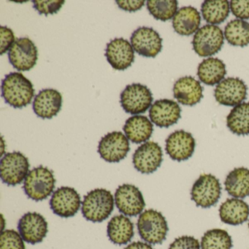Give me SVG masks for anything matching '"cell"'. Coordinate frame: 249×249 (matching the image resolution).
<instances>
[{
    "label": "cell",
    "instance_id": "ab89813d",
    "mask_svg": "<svg viewBox=\"0 0 249 249\" xmlns=\"http://www.w3.org/2000/svg\"></svg>",
    "mask_w": 249,
    "mask_h": 249
},
{
    "label": "cell",
    "instance_id": "52a82bcc",
    "mask_svg": "<svg viewBox=\"0 0 249 249\" xmlns=\"http://www.w3.org/2000/svg\"><path fill=\"white\" fill-rule=\"evenodd\" d=\"M120 98L122 108L126 113L132 115L145 113L153 103L151 90L141 84L126 86L121 94Z\"/></svg>",
    "mask_w": 249,
    "mask_h": 249
},
{
    "label": "cell",
    "instance_id": "d590c367",
    "mask_svg": "<svg viewBox=\"0 0 249 249\" xmlns=\"http://www.w3.org/2000/svg\"><path fill=\"white\" fill-rule=\"evenodd\" d=\"M230 9L234 17L240 19L249 18V0H232L230 2Z\"/></svg>",
    "mask_w": 249,
    "mask_h": 249
},
{
    "label": "cell",
    "instance_id": "8fae6325",
    "mask_svg": "<svg viewBox=\"0 0 249 249\" xmlns=\"http://www.w3.org/2000/svg\"><path fill=\"white\" fill-rule=\"evenodd\" d=\"M8 59L15 69L29 71L37 64L38 50L28 37L18 38L8 52Z\"/></svg>",
    "mask_w": 249,
    "mask_h": 249
},
{
    "label": "cell",
    "instance_id": "5bb4252c",
    "mask_svg": "<svg viewBox=\"0 0 249 249\" xmlns=\"http://www.w3.org/2000/svg\"><path fill=\"white\" fill-rule=\"evenodd\" d=\"M130 42L134 51L144 57H156L162 49V39L151 27L137 29L131 36Z\"/></svg>",
    "mask_w": 249,
    "mask_h": 249
},
{
    "label": "cell",
    "instance_id": "4316f807",
    "mask_svg": "<svg viewBox=\"0 0 249 249\" xmlns=\"http://www.w3.org/2000/svg\"><path fill=\"white\" fill-rule=\"evenodd\" d=\"M227 74L225 64L218 58L204 59L197 68V76L200 81L208 86L218 84Z\"/></svg>",
    "mask_w": 249,
    "mask_h": 249
},
{
    "label": "cell",
    "instance_id": "d6986e66",
    "mask_svg": "<svg viewBox=\"0 0 249 249\" xmlns=\"http://www.w3.org/2000/svg\"><path fill=\"white\" fill-rule=\"evenodd\" d=\"M181 109L176 102L168 99L157 100L149 110L151 122L160 128L170 127L180 119Z\"/></svg>",
    "mask_w": 249,
    "mask_h": 249
},
{
    "label": "cell",
    "instance_id": "f1b7e54d",
    "mask_svg": "<svg viewBox=\"0 0 249 249\" xmlns=\"http://www.w3.org/2000/svg\"><path fill=\"white\" fill-rule=\"evenodd\" d=\"M202 17L210 24H219L229 17L230 5L227 0H206L202 3Z\"/></svg>",
    "mask_w": 249,
    "mask_h": 249
},
{
    "label": "cell",
    "instance_id": "8d00e7d4",
    "mask_svg": "<svg viewBox=\"0 0 249 249\" xmlns=\"http://www.w3.org/2000/svg\"><path fill=\"white\" fill-rule=\"evenodd\" d=\"M0 36H1V47H0V54L3 55L7 52H9L16 38L14 32L7 27H0Z\"/></svg>",
    "mask_w": 249,
    "mask_h": 249
},
{
    "label": "cell",
    "instance_id": "836d02e7",
    "mask_svg": "<svg viewBox=\"0 0 249 249\" xmlns=\"http://www.w3.org/2000/svg\"><path fill=\"white\" fill-rule=\"evenodd\" d=\"M34 8L40 14L48 16L56 14L60 11L65 0H33Z\"/></svg>",
    "mask_w": 249,
    "mask_h": 249
},
{
    "label": "cell",
    "instance_id": "4dcf8cb0",
    "mask_svg": "<svg viewBox=\"0 0 249 249\" xmlns=\"http://www.w3.org/2000/svg\"><path fill=\"white\" fill-rule=\"evenodd\" d=\"M201 249H231L232 240L226 230L212 229L202 236Z\"/></svg>",
    "mask_w": 249,
    "mask_h": 249
},
{
    "label": "cell",
    "instance_id": "5b68a950",
    "mask_svg": "<svg viewBox=\"0 0 249 249\" xmlns=\"http://www.w3.org/2000/svg\"><path fill=\"white\" fill-rule=\"evenodd\" d=\"M28 158L18 151L8 153L0 161V176L8 186H17L25 180L30 173Z\"/></svg>",
    "mask_w": 249,
    "mask_h": 249
},
{
    "label": "cell",
    "instance_id": "e0dca14e",
    "mask_svg": "<svg viewBox=\"0 0 249 249\" xmlns=\"http://www.w3.org/2000/svg\"><path fill=\"white\" fill-rule=\"evenodd\" d=\"M165 151L175 161L189 160L195 152L196 142L192 134L184 130H177L166 139Z\"/></svg>",
    "mask_w": 249,
    "mask_h": 249
},
{
    "label": "cell",
    "instance_id": "2e32d148",
    "mask_svg": "<svg viewBox=\"0 0 249 249\" xmlns=\"http://www.w3.org/2000/svg\"><path fill=\"white\" fill-rule=\"evenodd\" d=\"M247 91V86L240 78H227L216 86L214 96L219 104L235 107L246 100Z\"/></svg>",
    "mask_w": 249,
    "mask_h": 249
},
{
    "label": "cell",
    "instance_id": "484cf974",
    "mask_svg": "<svg viewBox=\"0 0 249 249\" xmlns=\"http://www.w3.org/2000/svg\"><path fill=\"white\" fill-rule=\"evenodd\" d=\"M225 190L234 198L246 197L249 196V169L237 167L231 170L224 181Z\"/></svg>",
    "mask_w": 249,
    "mask_h": 249
},
{
    "label": "cell",
    "instance_id": "1f68e13d",
    "mask_svg": "<svg viewBox=\"0 0 249 249\" xmlns=\"http://www.w3.org/2000/svg\"><path fill=\"white\" fill-rule=\"evenodd\" d=\"M147 8L154 18L167 21L174 18L178 12V2L176 0H148Z\"/></svg>",
    "mask_w": 249,
    "mask_h": 249
},
{
    "label": "cell",
    "instance_id": "ba28073f",
    "mask_svg": "<svg viewBox=\"0 0 249 249\" xmlns=\"http://www.w3.org/2000/svg\"><path fill=\"white\" fill-rule=\"evenodd\" d=\"M224 35L218 26L207 24L199 29L192 40L193 49L202 57L218 53L224 45Z\"/></svg>",
    "mask_w": 249,
    "mask_h": 249
},
{
    "label": "cell",
    "instance_id": "7402d4cb",
    "mask_svg": "<svg viewBox=\"0 0 249 249\" xmlns=\"http://www.w3.org/2000/svg\"><path fill=\"white\" fill-rule=\"evenodd\" d=\"M221 221L229 225L237 226L246 222L249 217V205L238 198H230L219 208Z\"/></svg>",
    "mask_w": 249,
    "mask_h": 249
},
{
    "label": "cell",
    "instance_id": "603a6c76",
    "mask_svg": "<svg viewBox=\"0 0 249 249\" xmlns=\"http://www.w3.org/2000/svg\"><path fill=\"white\" fill-rule=\"evenodd\" d=\"M123 130L129 141L140 144L151 138L154 132V125L146 116L137 115L126 121Z\"/></svg>",
    "mask_w": 249,
    "mask_h": 249
},
{
    "label": "cell",
    "instance_id": "44dd1931",
    "mask_svg": "<svg viewBox=\"0 0 249 249\" xmlns=\"http://www.w3.org/2000/svg\"><path fill=\"white\" fill-rule=\"evenodd\" d=\"M203 89L199 81L192 76L180 78L173 87L174 97L180 104L193 106L200 102L203 97Z\"/></svg>",
    "mask_w": 249,
    "mask_h": 249
},
{
    "label": "cell",
    "instance_id": "9c48e42d",
    "mask_svg": "<svg viewBox=\"0 0 249 249\" xmlns=\"http://www.w3.org/2000/svg\"><path fill=\"white\" fill-rule=\"evenodd\" d=\"M115 204L123 215L133 217L141 215L145 206L142 192L135 185L124 183L115 192Z\"/></svg>",
    "mask_w": 249,
    "mask_h": 249
},
{
    "label": "cell",
    "instance_id": "f546056e",
    "mask_svg": "<svg viewBox=\"0 0 249 249\" xmlns=\"http://www.w3.org/2000/svg\"><path fill=\"white\" fill-rule=\"evenodd\" d=\"M224 36L229 43L233 46L249 45V23L241 19L230 21L224 30Z\"/></svg>",
    "mask_w": 249,
    "mask_h": 249
},
{
    "label": "cell",
    "instance_id": "cb8c5ba5",
    "mask_svg": "<svg viewBox=\"0 0 249 249\" xmlns=\"http://www.w3.org/2000/svg\"><path fill=\"white\" fill-rule=\"evenodd\" d=\"M107 234L109 240L114 244H127L135 234L134 224L126 215H115L107 224Z\"/></svg>",
    "mask_w": 249,
    "mask_h": 249
},
{
    "label": "cell",
    "instance_id": "7a4b0ae2",
    "mask_svg": "<svg viewBox=\"0 0 249 249\" xmlns=\"http://www.w3.org/2000/svg\"><path fill=\"white\" fill-rule=\"evenodd\" d=\"M114 204L115 199L110 191L95 189L84 196L81 212L87 221L103 222L111 215Z\"/></svg>",
    "mask_w": 249,
    "mask_h": 249
},
{
    "label": "cell",
    "instance_id": "d4e9b609",
    "mask_svg": "<svg viewBox=\"0 0 249 249\" xmlns=\"http://www.w3.org/2000/svg\"><path fill=\"white\" fill-rule=\"evenodd\" d=\"M201 17L196 8L183 7L178 10L173 19L175 31L183 36H189L199 30Z\"/></svg>",
    "mask_w": 249,
    "mask_h": 249
},
{
    "label": "cell",
    "instance_id": "ac0fdd59",
    "mask_svg": "<svg viewBox=\"0 0 249 249\" xmlns=\"http://www.w3.org/2000/svg\"><path fill=\"white\" fill-rule=\"evenodd\" d=\"M106 56L108 63L116 71H124L135 62L133 48L124 38H115L107 43Z\"/></svg>",
    "mask_w": 249,
    "mask_h": 249
},
{
    "label": "cell",
    "instance_id": "ffe728a7",
    "mask_svg": "<svg viewBox=\"0 0 249 249\" xmlns=\"http://www.w3.org/2000/svg\"><path fill=\"white\" fill-rule=\"evenodd\" d=\"M62 96L53 89L42 90L35 97L33 110L38 117L51 119L56 116L62 108Z\"/></svg>",
    "mask_w": 249,
    "mask_h": 249
},
{
    "label": "cell",
    "instance_id": "7c38bea8",
    "mask_svg": "<svg viewBox=\"0 0 249 249\" xmlns=\"http://www.w3.org/2000/svg\"><path fill=\"white\" fill-rule=\"evenodd\" d=\"M163 161L161 146L154 141H148L135 150L132 157L134 167L142 174L157 171Z\"/></svg>",
    "mask_w": 249,
    "mask_h": 249
},
{
    "label": "cell",
    "instance_id": "e575fe53",
    "mask_svg": "<svg viewBox=\"0 0 249 249\" xmlns=\"http://www.w3.org/2000/svg\"><path fill=\"white\" fill-rule=\"evenodd\" d=\"M169 249H201L199 240L193 236L184 235L176 238Z\"/></svg>",
    "mask_w": 249,
    "mask_h": 249
},
{
    "label": "cell",
    "instance_id": "8992f818",
    "mask_svg": "<svg viewBox=\"0 0 249 249\" xmlns=\"http://www.w3.org/2000/svg\"><path fill=\"white\" fill-rule=\"evenodd\" d=\"M221 186L219 180L212 174H202L195 182L191 190V197L196 206L208 208L219 200Z\"/></svg>",
    "mask_w": 249,
    "mask_h": 249
},
{
    "label": "cell",
    "instance_id": "4fadbf2b",
    "mask_svg": "<svg viewBox=\"0 0 249 249\" xmlns=\"http://www.w3.org/2000/svg\"><path fill=\"white\" fill-rule=\"evenodd\" d=\"M81 196L74 188L62 186L56 189L50 200L53 213L62 218L73 217L81 206Z\"/></svg>",
    "mask_w": 249,
    "mask_h": 249
},
{
    "label": "cell",
    "instance_id": "277c9868",
    "mask_svg": "<svg viewBox=\"0 0 249 249\" xmlns=\"http://www.w3.org/2000/svg\"><path fill=\"white\" fill-rule=\"evenodd\" d=\"M137 227L141 239L152 245L162 243L169 230L165 217L154 209L146 210L140 215Z\"/></svg>",
    "mask_w": 249,
    "mask_h": 249
},
{
    "label": "cell",
    "instance_id": "9a60e30c",
    "mask_svg": "<svg viewBox=\"0 0 249 249\" xmlns=\"http://www.w3.org/2000/svg\"><path fill=\"white\" fill-rule=\"evenodd\" d=\"M18 230L24 241L36 245L44 240L49 231V225L41 214L29 212L20 218Z\"/></svg>",
    "mask_w": 249,
    "mask_h": 249
},
{
    "label": "cell",
    "instance_id": "d6a6232c",
    "mask_svg": "<svg viewBox=\"0 0 249 249\" xmlns=\"http://www.w3.org/2000/svg\"><path fill=\"white\" fill-rule=\"evenodd\" d=\"M0 249H26L24 239L16 230H3L0 235Z\"/></svg>",
    "mask_w": 249,
    "mask_h": 249
},
{
    "label": "cell",
    "instance_id": "83f0119b",
    "mask_svg": "<svg viewBox=\"0 0 249 249\" xmlns=\"http://www.w3.org/2000/svg\"><path fill=\"white\" fill-rule=\"evenodd\" d=\"M227 125L235 135H249V102L234 107L227 116Z\"/></svg>",
    "mask_w": 249,
    "mask_h": 249
},
{
    "label": "cell",
    "instance_id": "3957f363",
    "mask_svg": "<svg viewBox=\"0 0 249 249\" xmlns=\"http://www.w3.org/2000/svg\"><path fill=\"white\" fill-rule=\"evenodd\" d=\"M56 179L48 167L39 166L30 170L24 181V193L30 199L39 202L45 200L53 193Z\"/></svg>",
    "mask_w": 249,
    "mask_h": 249
},
{
    "label": "cell",
    "instance_id": "f35d334b",
    "mask_svg": "<svg viewBox=\"0 0 249 249\" xmlns=\"http://www.w3.org/2000/svg\"><path fill=\"white\" fill-rule=\"evenodd\" d=\"M124 249H154L151 244L146 242L136 241L126 246Z\"/></svg>",
    "mask_w": 249,
    "mask_h": 249
},
{
    "label": "cell",
    "instance_id": "74e56055",
    "mask_svg": "<svg viewBox=\"0 0 249 249\" xmlns=\"http://www.w3.org/2000/svg\"><path fill=\"white\" fill-rule=\"evenodd\" d=\"M116 4L119 8L124 10L125 11L129 12H135V11H139L145 5V1L142 0H117Z\"/></svg>",
    "mask_w": 249,
    "mask_h": 249
},
{
    "label": "cell",
    "instance_id": "6da1fadb",
    "mask_svg": "<svg viewBox=\"0 0 249 249\" xmlns=\"http://www.w3.org/2000/svg\"><path fill=\"white\" fill-rule=\"evenodd\" d=\"M2 97L14 108H22L35 97L33 84L21 72H11L2 81Z\"/></svg>",
    "mask_w": 249,
    "mask_h": 249
},
{
    "label": "cell",
    "instance_id": "30bf717a",
    "mask_svg": "<svg viewBox=\"0 0 249 249\" xmlns=\"http://www.w3.org/2000/svg\"><path fill=\"white\" fill-rule=\"evenodd\" d=\"M130 151L129 140L122 132H112L101 138L98 153L105 161L116 163L126 158Z\"/></svg>",
    "mask_w": 249,
    "mask_h": 249
}]
</instances>
